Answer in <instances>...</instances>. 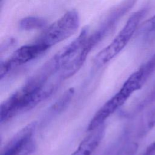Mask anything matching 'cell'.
<instances>
[{
    "label": "cell",
    "mask_w": 155,
    "mask_h": 155,
    "mask_svg": "<svg viewBox=\"0 0 155 155\" xmlns=\"http://www.w3.org/2000/svg\"><path fill=\"white\" fill-rule=\"evenodd\" d=\"M47 76L39 73L4 101L0 107L1 122L32 108L48 96L53 87L47 85Z\"/></svg>",
    "instance_id": "6da1fadb"
},
{
    "label": "cell",
    "mask_w": 155,
    "mask_h": 155,
    "mask_svg": "<svg viewBox=\"0 0 155 155\" xmlns=\"http://www.w3.org/2000/svg\"><path fill=\"white\" fill-rule=\"evenodd\" d=\"M147 11L148 8L144 7L131 14L112 42L96 54L93 60L94 65L101 67L105 65L125 48L136 32Z\"/></svg>",
    "instance_id": "7a4b0ae2"
},
{
    "label": "cell",
    "mask_w": 155,
    "mask_h": 155,
    "mask_svg": "<svg viewBox=\"0 0 155 155\" xmlns=\"http://www.w3.org/2000/svg\"><path fill=\"white\" fill-rule=\"evenodd\" d=\"M79 24L78 12L71 10L45 29L35 42L47 50L73 35L78 30Z\"/></svg>",
    "instance_id": "3957f363"
},
{
    "label": "cell",
    "mask_w": 155,
    "mask_h": 155,
    "mask_svg": "<svg viewBox=\"0 0 155 155\" xmlns=\"http://www.w3.org/2000/svg\"><path fill=\"white\" fill-rule=\"evenodd\" d=\"M34 127L31 124L21 130L7 143L1 155H30L35 147L32 139Z\"/></svg>",
    "instance_id": "277c9868"
},
{
    "label": "cell",
    "mask_w": 155,
    "mask_h": 155,
    "mask_svg": "<svg viewBox=\"0 0 155 155\" xmlns=\"http://www.w3.org/2000/svg\"><path fill=\"white\" fill-rule=\"evenodd\" d=\"M130 97L128 94L120 89L96 113L89 123L88 130L90 131L102 126L106 119L121 107Z\"/></svg>",
    "instance_id": "5b68a950"
},
{
    "label": "cell",
    "mask_w": 155,
    "mask_h": 155,
    "mask_svg": "<svg viewBox=\"0 0 155 155\" xmlns=\"http://www.w3.org/2000/svg\"><path fill=\"white\" fill-rule=\"evenodd\" d=\"M46 50L42 45L34 42L33 44L23 45L18 48L4 62L10 70L13 66L25 64L36 58Z\"/></svg>",
    "instance_id": "8992f818"
},
{
    "label": "cell",
    "mask_w": 155,
    "mask_h": 155,
    "mask_svg": "<svg viewBox=\"0 0 155 155\" xmlns=\"http://www.w3.org/2000/svg\"><path fill=\"white\" fill-rule=\"evenodd\" d=\"M90 131L71 155H91L102 139L104 129L102 125Z\"/></svg>",
    "instance_id": "52a82bcc"
},
{
    "label": "cell",
    "mask_w": 155,
    "mask_h": 155,
    "mask_svg": "<svg viewBox=\"0 0 155 155\" xmlns=\"http://www.w3.org/2000/svg\"><path fill=\"white\" fill-rule=\"evenodd\" d=\"M47 21L42 18L28 16L22 19L19 23V28L24 30H38L44 28Z\"/></svg>",
    "instance_id": "ba28073f"
},
{
    "label": "cell",
    "mask_w": 155,
    "mask_h": 155,
    "mask_svg": "<svg viewBox=\"0 0 155 155\" xmlns=\"http://www.w3.org/2000/svg\"><path fill=\"white\" fill-rule=\"evenodd\" d=\"M142 31L146 33L155 31V15L145 22L143 26Z\"/></svg>",
    "instance_id": "9c48e42d"
},
{
    "label": "cell",
    "mask_w": 155,
    "mask_h": 155,
    "mask_svg": "<svg viewBox=\"0 0 155 155\" xmlns=\"http://www.w3.org/2000/svg\"><path fill=\"white\" fill-rule=\"evenodd\" d=\"M148 127L151 129L155 127V107L150 111L147 120Z\"/></svg>",
    "instance_id": "30bf717a"
},
{
    "label": "cell",
    "mask_w": 155,
    "mask_h": 155,
    "mask_svg": "<svg viewBox=\"0 0 155 155\" xmlns=\"http://www.w3.org/2000/svg\"><path fill=\"white\" fill-rule=\"evenodd\" d=\"M143 155H155V142L147 147Z\"/></svg>",
    "instance_id": "8fae6325"
},
{
    "label": "cell",
    "mask_w": 155,
    "mask_h": 155,
    "mask_svg": "<svg viewBox=\"0 0 155 155\" xmlns=\"http://www.w3.org/2000/svg\"><path fill=\"white\" fill-rule=\"evenodd\" d=\"M150 101H155V87H154V90H153V92H152V93L150 96Z\"/></svg>",
    "instance_id": "7c38bea8"
}]
</instances>
